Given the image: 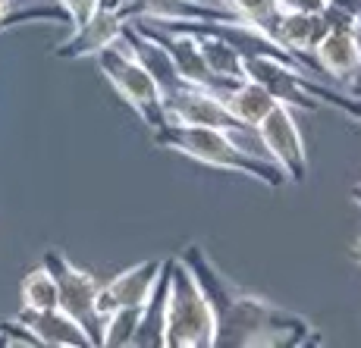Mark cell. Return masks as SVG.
Here are the masks:
<instances>
[{"label":"cell","mask_w":361,"mask_h":348,"mask_svg":"<svg viewBox=\"0 0 361 348\" xmlns=\"http://www.w3.org/2000/svg\"><path fill=\"white\" fill-rule=\"evenodd\" d=\"M352 198H355V201H358V207H361V185H358L355 192H352Z\"/></svg>","instance_id":"obj_23"},{"label":"cell","mask_w":361,"mask_h":348,"mask_svg":"<svg viewBox=\"0 0 361 348\" xmlns=\"http://www.w3.org/2000/svg\"><path fill=\"white\" fill-rule=\"evenodd\" d=\"M327 29L330 25L324 19V10L321 13H276L274 25H270V38L286 47L289 54H295L308 75H321V66L314 60V47L327 35Z\"/></svg>","instance_id":"obj_10"},{"label":"cell","mask_w":361,"mask_h":348,"mask_svg":"<svg viewBox=\"0 0 361 348\" xmlns=\"http://www.w3.org/2000/svg\"><path fill=\"white\" fill-rule=\"evenodd\" d=\"M44 263L51 270V276L57 280V292H60V311L69 314L82 330L88 333L94 348H101V314H98V289L101 282L94 280L88 270L75 267L60 248H47L44 251Z\"/></svg>","instance_id":"obj_5"},{"label":"cell","mask_w":361,"mask_h":348,"mask_svg":"<svg viewBox=\"0 0 361 348\" xmlns=\"http://www.w3.org/2000/svg\"><path fill=\"white\" fill-rule=\"evenodd\" d=\"M258 132H261L264 148H267V157L286 173L289 182H305V176H308V154H305L302 129L295 123L293 107L276 104L258 123Z\"/></svg>","instance_id":"obj_6"},{"label":"cell","mask_w":361,"mask_h":348,"mask_svg":"<svg viewBox=\"0 0 361 348\" xmlns=\"http://www.w3.org/2000/svg\"><path fill=\"white\" fill-rule=\"evenodd\" d=\"M116 4H123V0H110V6H116Z\"/></svg>","instance_id":"obj_24"},{"label":"cell","mask_w":361,"mask_h":348,"mask_svg":"<svg viewBox=\"0 0 361 348\" xmlns=\"http://www.w3.org/2000/svg\"><path fill=\"white\" fill-rule=\"evenodd\" d=\"M314 60L321 66V75L330 82H358L361 75V44L352 29H327L314 47Z\"/></svg>","instance_id":"obj_12"},{"label":"cell","mask_w":361,"mask_h":348,"mask_svg":"<svg viewBox=\"0 0 361 348\" xmlns=\"http://www.w3.org/2000/svg\"><path fill=\"white\" fill-rule=\"evenodd\" d=\"M23 308H32V311L60 308L57 280L51 276V270H47L44 263L25 273V280H23Z\"/></svg>","instance_id":"obj_17"},{"label":"cell","mask_w":361,"mask_h":348,"mask_svg":"<svg viewBox=\"0 0 361 348\" xmlns=\"http://www.w3.org/2000/svg\"><path fill=\"white\" fill-rule=\"evenodd\" d=\"M305 85H308V92L317 97L321 104H330V107H336L339 113H345L349 120L361 123V97L358 94H345V92H336V88L324 85V82H314V79H305Z\"/></svg>","instance_id":"obj_19"},{"label":"cell","mask_w":361,"mask_h":348,"mask_svg":"<svg viewBox=\"0 0 361 348\" xmlns=\"http://www.w3.org/2000/svg\"><path fill=\"white\" fill-rule=\"evenodd\" d=\"M179 261L192 270L195 282L214 311V348H305L321 345V333L305 317L283 311L261 295L242 292L214 267L201 245H189Z\"/></svg>","instance_id":"obj_1"},{"label":"cell","mask_w":361,"mask_h":348,"mask_svg":"<svg viewBox=\"0 0 361 348\" xmlns=\"http://www.w3.org/2000/svg\"><path fill=\"white\" fill-rule=\"evenodd\" d=\"M138 317L142 308H120L114 314L104 317V333H101V345L107 348H126L132 345V336L138 330Z\"/></svg>","instance_id":"obj_18"},{"label":"cell","mask_w":361,"mask_h":348,"mask_svg":"<svg viewBox=\"0 0 361 348\" xmlns=\"http://www.w3.org/2000/svg\"><path fill=\"white\" fill-rule=\"evenodd\" d=\"M352 257H355V261L361 263V239L355 242V245H352Z\"/></svg>","instance_id":"obj_22"},{"label":"cell","mask_w":361,"mask_h":348,"mask_svg":"<svg viewBox=\"0 0 361 348\" xmlns=\"http://www.w3.org/2000/svg\"><path fill=\"white\" fill-rule=\"evenodd\" d=\"M166 348H214V311L192 270L173 254L166 295Z\"/></svg>","instance_id":"obj_3"},{"label":"cell","mask_w":361,"mask_h":348,"mask_svg":"<svg viewBox=\"0 0 361 348\" xmlns=\"http://www.w3.org/2000/svg\"><path fill=\"white\" fill-rule=\"evenodd\" d=\"M324 6V0H276L280 13H321Z\"/></svg>","instance_id":"obj_21"},{"label":"cell","mask_w":361,"mask_h":348,"mask_svg":"<svg viewBox=\"0 0 361 348\" xmlns=\"http://www.w3.org/2000/svg\"><path fill=\"white\" fill-rule=\"evenodd\" d=\"M101 6H110V0H101Z\"/></svg>","instance_id":"obj_25"},{"label":"cell","mask_w":361,"mask_h":348,"mask_svg":"<svg viewBox=\"0 0 361 348\" xmlns=\"http://www.w3.org/2000/svg\"><path fill=\"white\" fill-rule=\"evenodd\" d=\"M170 263L173 257H164L161 273L154 280L148 302L142 304L138 330L132 336V348H166V295H170Z\"/></svg>","instance_id":"obj_14"},{"label":"cell","mask_w":361,"mask_h":348,"mask_svg":"<svg viewBox=\"0 0 361 348\" xmlns=\"http://www.w3.org/2000/svg\"><path fill=\"white\" fill-rule=\"evenodd\" d=\"M189 35L198 38L201 54H204V63L214 75H220V79H245V57L235 51L230 41L214 38V35H198V32H189Z\"/></svg>","instance_id":"obj_16"},{"label":"cell","mask_w":361,"mask_h":348,"mask_svg":"<svg viewBox=\"0 0 361 348\" xmlns=\"http://www.w3.org/2000/svg\"><path fill=\"white\" fill-rule=\"evenodd\" d=\"M73 35L63 41V44L54 47V57L60 60H79V57H98L104 47L116 44L123 38V29H126V19L120 16L116 6H98L85 23L73 25Z\"/></svg>","instance_id":"obj_9"},{"label":"cell","mask_w":361,"mask_h":348,"mask_svg":"<svg viewBox=\"0 0 361 348\" xmlns=\"http://www.w3.org/2000/svg\"><path fill=\"white\" fill-rule=\"evenodd\" d=\"M324 4H330V0H324Z\"/></svg>","instance_id":"obj_27"},{"label":"cell","mask_w":361,"mask_h":348,"mask_svg":"<svg viewBox=\"0 0 361 348\" xmlns=\"http://www.w3.org/2000/svg\"><path fill=\"white\" fill-rule=\"evenodd\" d=\"M154 142L161 144V148H170V151H176V154L198 160V163L217 166V170H230V173H242V176H248V179H258V182L270 185V189H280V185L289 182V176L274 163V160L245 151L242 144H235L233 135L224 129L189 126V123L166 120L164 126L154 132Z\"/></svg>","instance_id":"obj_2"},{"label":"cell","mask_w":361,"mask_h":348,"mask_svg":"<svg viewBox=\"0 0 361 348\" xmlns=\"http://www.w3.org/2000/svg\"><path fill=\"white\" fill-rule=\"evenodd\" d=\"M245 79L264 85L276 101L293 110H308V113H314V110L321 107V101L305 85L308 73H302V69L293 63H283V60H274V57H245Z\"/></svg>","instance_id":"obj_7"},{"label":"cell","mask_w":361,"mask_h":348,"mask_svg":"<svg viewBox=\"0 0 361 348\" xmlns=\"http://www.w3.org/2000/svg\"><path fill=\"white\" fill-rule=\"evenodd\" d=\"M358 82H361V75H358ZM352 85H355V82H352Z\"/></svg>","instance_id":"obj_26"},{"label":"cell","mask_w":361,"mask_h":348,"mask_svg":"<svg viewBox=\"0 0 361 348\" xmlns=\"http://www.w3.org/2000/svg\"><path fill=\"white\" fill-rule=\"evenodd\" d=\"M120 16L154 19V23H214V19H239L224 4H201V0H123L116 4Z\"/></svg>","instance_id":"obj_11"},{"label":"cell","mask_w":361,"mask_h":348,"mask_svg":"<svg viewBox=\"0 0 361 348\" xmlns=\"http://www.w3.org/2000/svg\"><path fill=\"white\" fill-rule=\"evenodd\" d=\"M60 4H63V10L69 13V23L79 25V23H85L94 10H98L101 0H60Z\"/></svg>","instance_id":"obj_20"},{"label":"cell","mask_w":361,"mask_h":348,"mask_svg":"<svg viewBox=\"0 0 361 348\" xmlns=\"http://www.w3.org/2000/svg\"><path fill=\"white\" fill-rule=\"evenodd\" d=\"M224 104L230 107V113L235 116V120L248 123V126H258V123H261L264 116H267L280 101H276V97L270 94L264 85H258V82L242 79V82H235L230 92L224 94Z\"/></svg>","instance_id":"obj_15"},{"label":"cell","mask_w":361,"mask_h":348,"mask_svg":"<svg viewBox=\"0 0 361 348\" xmlns=\"http://www.w3.org/2000/svg\"><path fill=\"white\" fill-rule=\"evenodd\" d=\"M98 66L104 73V79L116 88V94L142 116V123L148 126L151 132H157L166 123V113H164V94L157 88L154 75L148 73L142 63L135 60L132 47L126 44V38H120L116 44L104 47L98 54Z\"/></svg>","instance_id":"obj_4"},{"label":"cell","mask_w":361,"mask_h":348,"mask_svg":"<svg viewBox=\"0 0 361 348\" xmlns=\"http://www.w3.org/2000/svg\"><path fill=\"white\" fill-rule=\"evenodd\" d=\"M161 263L164 261H157V257H148V261H138V263H132L129 270L116 273L114 280L101 282V289H98L101 323H104V317L120 311V308H142V304L148 302L151 289H154V280H157V273H161Z\"/></svg>","instance_id":"obj_8"},{"label":"cell","mask_w":361,"mask_h":348,"mask_svg":"<svg viewBox=\"0 0 361 348\" xmlns=\"http://www.w3.org/2000/svg\"><path fill=\"white\" fill-rule=\"evenodd\" d=\"M16 323H23L29 330V336L38 345H51V348H79V345H92L88 333L82 330L69 314H63L60 308L51 311H32L23 308L16 317Z\"/></svg>","instance_id":"obj_13"}]
</instances>
